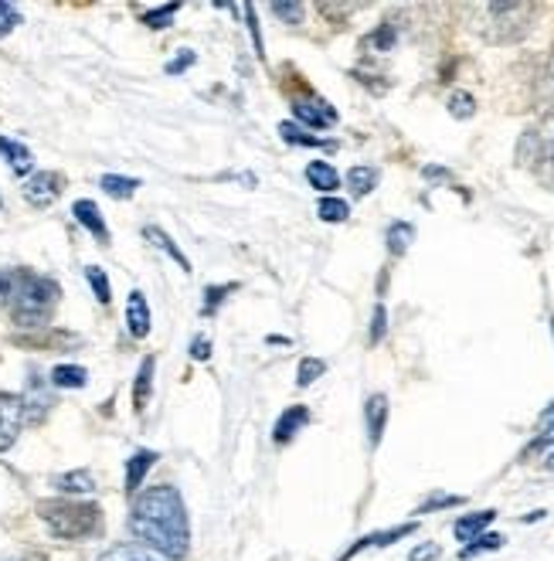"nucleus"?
Returning <instances> with one entry per match:
<instances>
[{
  "label": "nucleus",
  "instance_id": "4468645a",
  "mask_svg": "<svg viewBox=\"0 0 554 561\" xmlns=\"http://www.w3.org/2000/svg\"><path fill=\"white\" fill-rule=\"evenodd\" d=\"M157 463V453L153 449H140V453H134L126 459V493H137L140 490V483H143V477L150 473V467Z\"/></svg>",
  "mask_w": 554,
  "mask_h": 561
},
{
  "label": "nucleus",
  "instance_id": "0eeeda50",
  "mask_svg": "<svg viewBox=\"0 0 554 561\" xmlns=\"http://www.w3.org/2000/svg\"><path fill=\"white\" fill-rule=\"evenodd\" d=\"M65 191V178L55 174V171H38L31 174L27 184H24V202L35 205V208H48L58 202V194Z\"/></svg>",
  "mask_w": 554,
  "mask_h": 561
},
{
  "label": "nucleus",
  "instance_id": "5701e85b",
  "mask_svg": "<svg viewBox=\"0 0 554 561\" xmlns=\"http://www.w3.org/2000/svg\"><path fill=\"white\" fill-rule=\"evenodd\" d=\"M55 486H58L61 493H92V490H95V480H92L89 470H72V473H61V477L55 480Z\"/></svg>",
  "mask_w": 554,
  "mask_h": 561
},
{
  "label": "nucleus",
  "instance_id": "dca6fc26",
  "mask_svg": "<svg viewBox=\"0 0 554 561\" xmlns=\"http://www.w3.org/2000/svg\"><path fill=\"white\" fill-rule=\"evenodd\" d=\"M494 517H497V511H480V514H470V517H460L455 520V538L460 541H476L480 535H483V527L486 524H494Z\"/></svg>",
  "mask_w": 554,
  "mask_h": 561
},
{
  "label": "nucleus",
  "instance_id": "c756f323",
  "mask_svg": "<svg viewBox=\"0 0 554 561\" xmlns=\"http://www.w3.org/2000/svg\"><path fill=\"white\" fill-rule=\"evenodd\" d=\"M323 371H327V365H323L320 357H303V360H300V371H297V385H300V388H310Z\"/></svg>",
  "mask_w": 554,
  "mask_h": 561
},
{
  "label": "nucleus",
  "instance_id": "c85d7f7f",
  "mask_svg": "<svg viewBox=\"0 0 554 561\" xmlns=\"http://www.w3.org/2000/svg\"><path fill=\"white\" fill-rule=\"evenodd\" d=\"M316 215H320L323 221H347L350 208H347V202H341V197H323L320 208H316Z\"/></svg>",
  "mask_w": 554,
  "mask_h": 561
},
{
  "label": "nucleus",
  "instance_id": "f8f14e48",
  "mask_svg": "<svg viewBox=\"0 0 554 561\" xmlns=\"http://www.w3.org/2000/svg\"><path fill=\"white\" fill-rule=\"evenodd\" d=\"M0 157L8 160V168H11L18 178H24V174L35 171V153H31V150H27L24 144H18V140L0 137Z\"/></svg>",
  "mask_w": 554,
  "mask_h": 561
},
{
  "label": "nucleus",
  "instance_id": "473e14b6",
  "mask_svg": "<svg viewBox=\"0 0 554 561\" xmlns=\"http://www.w3.org/2000/svg\"><path fill=\"white\" fill-rule=\"evenodd\" d=\"M181 11V4H164V8H157V11H150V14H143V24L147 27H168L171 21H174V14Z\"/></svg>",
  "mask_w": 554,
  "mask_h": 561
},
{
  "label": "nucleus",
  "instance_id": "6e6552de",
  "mask_svg": "<svg viewBox=\"0 0 554 561\" xmlns=\"http://www.w3.org/2000/svg\"><path fill=\"white\" fill-rule=\"evenodd\" d=\"M292 113H297L300 123H307L313 129H327L337 123V110L331 103H323V99H297V103H292Z\"/></svg>",
  "mask_w": 554,
  "mask_h": 561
},
{
  "label": "nucleus",
  "instance_id": "7c9ffc66",
  "mask_svg": "<svg viewBox=\"0 0 554 561\" xmlns=\"http://www.w3.org/2000/svg\"><path fill=\"white\" fill-rule=\"evenodd\" d=\"M449 113H452L455 119H470V116L476 113V99H473L470 92H455V95L449 99Z\"/></svg>",
  "mask_w": 554,
  "mask_h": 561
},
{
  "label": "nucleus",
  "instance_id": "9b49d317",
  "mask_svg": "<svg viewBox=\"0 0 554 561\" xmlns=\"http://www.w3.org/2000/svg\"><path fill=\"white\" fill-rule=\"evenodd\" d=\"M72 215H76V221H79L82 228H89V236H92V239H100L103 245L109 242V228H106V221H103V211L95 208V202H85V197H82V202L72 205Z\"/></svg>",
  "mask_w": 554,
  "mask_h": 561
},
{
  "label": "nucleus",
  "instance_id": "58836bf2",
  "mask_svg": "<svg viewBox=\"0 0 554 561\" xmlns=\"http://www.w3.org/2000/svg\"><path fill=\"white\" fill-rule=\"evenodd\" d=\"M11 283H14V270H0V307H8L11 300Z\"/></svg>",
  "mask_w": 554,
  "mask_h": 561
},
{
  "label": "nucleus",
  "instance_id": "c9c22d12",
  "mask_svg": "<svg viewBox=\"0 0 554 561\" xmlns=\"http://www.w3.org/2000/svg\"><path fill=\"white\" fill-rule=\"evenodd\" d=\"M232 289H235L232 283H228V286H211V289L205 293V307H201V313H208V317H211V313H215V310L221 307L224 293H232Z\"/></svg>",
  "mask_w": 554,
  "mask_h": 561
},
{
  "label": "nucleus",
  "instance_id": "bb28decb",
  "mask_svg": "<svg viewBox=\"0 0 554 561\" xmlns=\"http://www.w3.org/2000/svg\"><path fill=\"white\" fill-rule=\"evenodd\" d=\"M100 561H157V558H153V551H147V548H137V545H119V548L106 551Z\"/></svg>",
  "mask_w": 554,
  "mask_h": 561
},
{
  "label": "nucleus",
  "instance_id": "c03bdc74",
  "mask_svg": "<svg viewBox=\"0 0 554 561\" xmlns=\"http://www.w3.org/2000/svg\"><path fill=\"white\" fill-rule=\"evenodd\" d=\"M374 45H381V48H391V42H395V35H391V27H384V31H378V35L371 38Z\"/></svg>",
  "mask_w": 554,
  "mask_h": 561
},
{
  "label": "nucleus",
  "instance_id": "72a5a7b5",
  "mask_svg": "<svg viewBox=\"0 0 554 561\" xmlns=\"http://www.w3.org/2000/svg\"><path fill=\"white\" fill-rule=\"evenodd\" d=\"M500 545H504L500 535H480L473 545H466V548L460 551V558H473V554H480V551H497Z\"/></svg>",
  "mask_w": 554,
  "mask_h": 561
},
{
  "label": "nucleus",
  "instance_id": "f257e3e1",
  "mask_svg": "<svg viewBox=\"0 0 554 561\" xmlns=\"http://www.w3.org/2000/svg\"><path fill=\"white\" fill-rule=\"evenodd\" d=\"M129 531L140 541V548L157 551L171 561L187 558L191 548V524L181 490L171 483H160L143 490L134 501V514H129Z\"/></svg>",
  "mask_w": 554,
  "mask_h": 561
},
{
  "label": "nucleus",
  "instance_id": "2eb2a0df",
  "mask_svg": "<svg viewBox=\"0 0 554 561\" xmlns=\"http://www.w3.org/2000/svg\"><path fill=\"white\" fill-rule=\"evenodd\" d=\"M415 531V524H402V527H391V531H378V535H368V538H361L357 541L347 554H344V561L347 558H354L357 551H365V548H384V545H391V541H399V538H408Z\"/></svg>",
  "mask_w": 554,
  "mask_h": 561
},
{
  "label": "nucleus",
  "instance_id": "ea45409f",
  "mask_svg": "<svg viewBox=\"0 0 554 561\" xmlns=\"http://www.w3.org/2000/svg\"><path fill=\"white\" fill-rule=\"evenodd\" d=\"M432 558H439V545H422L408 554V561H432Z\"/></svg>",
  "mask_w": 554,
  "mask_h": 561
},
{
  "label": "nucleus",
  "instance_id": "f3484780",
  "mask_svg": "<svg viewBox=\"0 0 554 561\" xmlns=\"http://www.w3.org/2000/svg\"><path fill=\"white\" fill-rule=\"evenodd\" d=\"M384 422H388V399L384 394H371L368 399V439H371V446L381 443Z\"/></svg>",
  "mask_w": 554,
  "mask_h": 561
},
{
  "label": "nucleus",
  "instance_id": "aec40b11",
  "mask_svg": "<svg viewBox=\"0 0 554 561\" xmlns=\"http://www.w3.org/2000/svg\"><path fill=\"white\" fill-rule=\"evenodd\" d=\"M279 134H282L286 144H297V147H320V150H334V147H337V144H331V140H320V137L303 134V129H300L297 123H279Z\"/></svg>",
  "mask_w": 554,
  "mask_h": 561
},
{
  "label": "nucleus",
  "instance_id": "cd10ccee",
  "mask_svg": "<svg viewBox=\"0 0 554 561\" xmlns=\"http://www.w3.org/2000/svg\"><path fill=\"white\" fill-rule=\"evenodd\" d=\"M85 279H89V286H92V293H95V300H100V304H109V300H113L109 276H106L100 266H89V270H85Z\"/></svg>",
  "mask_w": 554,
  "mask_h": 561
},
{
  "label": "nucleus",
  "instance_id": "412c9836",
  "mask_svg": "<svg viewBox=\"0 0 554 561\" xmlns=\"http://www.w3.org/2000/svg\"><path fill=\"white\" fill-rule=\"evenodd\" d=\"M51 385L55 388H85L89 385V371L79 365H58L51 371Z\"/></svg>",
  "mask_w": 554,
  "mask_h": 561
},
{
  "label": "nucleus",
  "instance_id": "9d476101",
  "mask_svg": "<svg viewBox=\"0 0 554 561\" xmlns=\"http://www.w3.org/2000/svg\"><path fill=\"white\" fill-rule=\"evenodd\" d=\"M24 419H31V422H42L45 419V412L51 409V394H48V388L42 385V378L38 375H31V381H27V394H24Z\"/></svg>",
  "mask_w": 554,
  "mask_h": 561
},
{
  "label": "nucleus",
  "instance_id": "ddd939ff",
  "mask_svg": "<svg viewBox=\"0 0 554 561\" xmlns=\"http://www.w3.org/2000/svg\"><path fill=\"white\" fill-rule=\"evenodd\" d=\"M310 422V412H307V405H289L282 415H279V422H276V443L282 446V443H289V439H297V433L300 428Z\"/></svg>",
  "mask_w": 554,
  "mask_h": 561
},
{
  "label": "nucleus",
  "instance_id": "a18cd8bd",
  "mask_svg": "<svg viewBox=\"0 0 554 561\" xmlns=\"http://www.w3.org/2000/svg\"><path fill=\"white\" fill-rule=\"evenodd\" d=\"M547 470H551V473H554V453H551V456H547Z\"/></svg>",
  "mask_w": 554,
  "mask_h": 561
},
{
  "label": "nucleus",
  "instance_id": "a19ab883",
  "mask_svg": "<svg viewBox=\"0 0 554 561\" xmlns=\"http://www.w3.org/2000/svg\"><path fill=\"white\" fill-rule=\"evenodd\" d=\"M191 354H194V360H208V357H211V341H205V337H194V344H191Z\"/></svg>",
  "mask_w": 554,
  "mask_h": 561
},
{
  "label": "nucleus",
  "instance_id": "393cba45",
  "mask_svg": "<svg viewBox=\"0 0 554 561\" xmlns=\"http://www.w3.org/2000/svg\"><path fill=\"white\" fill-rule=\"evenodd\" d=\"M143 236H147V239H150V242H153V245H157L160 252H168V255H171V259L177 262V266H181L184 273H191V262H187V255H184V252H181V249H177V245L171 242V236H168V232H160V228H147Z\"/></svg>",
  "mask_w": 554,
  "mask_h": 561
},
{
  "label": "nucleus",
  "instance_id": "79ce46f5",
  "mask_svg": "<svg viewBox=\"0 0 554 561\" xmlns=\"http://www.w3.org/2000/svg\"><path fill=\"white\" fill-rule=\"evenodd\" d=\"M452 504H463V501H460V497H432L418 514H426V511H432V507H452Z\"/></svg>",
  "mask_w": 554,
  "mask_h": 561
},
{
  "label": "nucleus",
  "instance_id": "2f4dec72",
  "mask_svg": "<svg viewBox=\"0 0 554 561\" xmlns=\"http://www.w3.org/2000/svg\"><path fill=\"white\" fill-rule=\"evenodd\" d=\"M554 443V402L544 409V415H541V428H538V439H534V446L531 449H544V446H551Z\"/></svg>",
  "mask_w": 554,
  "mask_h": 561
},
{
  "label": "nucleus",
  "instance_id": "423d86ee",
  "mask_svg": "<svg viewBox=\"0 0 554 561\" xmlns=\"http://www.w3.org/2000/svg\"><path fill=\"white\" fill-rule=\"evenodd\" d=\"M21 425H24V402H21V394L0 391V453H8L18 443Z\"/></svg>",
  "mask_w": 554,
  "mask_h": 561
},
{
  "label": "nucleus",
  "instance_id": "20e7f679",
  "mask_svg": "<svg viewBox=\"0 0 554 561\" xmlns=\"http://www.w3.org/2000/svg\"><path fill=\"white\" fill-rule=\"evenodd\" d=\"M483 18H486V27L483 35L490 42H517L524 38V31L531 27V18H534V4H483L476 8Z\"/></svg>",
  "mask_w": 554,
  "mask_h": 561
},
{
  "label": "nucleus",
  "instance_id": "a211bd4d",
  "mask_svg": "<svg viewBox=\"0 0 554 561\" xmlns=\"http://www.w3.org/2000/svg\"><path fill=\"white\" fill-rule=\"evenodd\" d=\"M153 371H157V360H153V357H143L140 375H137V388H134V409H137V412H143V409H147V402H150Z\"/></svg>",
  "mask_w": 554,
  "mask_h": 561
},
{
  "label": "nucleus",
  "instance_id": "4c0bfd02",
  "mask_svg": "<svg viewBox=\"0 0 554 561\" xmlns=\"http://www.w3.org/2000/svg\"><path fill=\"white\" fill-rule=\"evenodd\" d=\"M384 327H388V313H384V307L378 304V307H374V323H371V344H378V341L384 337Z\"/></svg>",
  "mask_w": 554,
  "mask_h": 561
},
{
  "label": "nucleus",
  "instance_id": "39448f33",
  "mask_svg": "<svg viewBox=\"0 0 554 561\" xmlns=\"http://www.w3.org/2000/svg\"><path fill=\"white\" fill-rule=\"evenodd\" d=\"M520 160L528 168H544L547 178L554 181V123L544 129H531V134L520 140Z\"/></svg>",
  "mask_w": 554,
  "mask_h": 561
},
{
  "label": "nucleus",
  "instance_id": "7ed1b4c3",
  "mask_svg": "<svg viewBox=\"0 0 554 561\" xmlns=\"http://www.w3.org/2000/svg\"><path fill=\"white\" fill-rule=\"evenodd\" d=\"M38 517L45 527L61 541H82L103 531V511L100 504H82V501H42Z\"/></svg>",
  "mask_w": 554,
  "mask_h": 561
},
{
  "label": "nucleus",
  "instance_id": "1a4fd4ad",
  "mask_svg": "<svg viewBox=\"0 0 554 561\" xmlns=\"http://www.w3.org/2000/svg\"><path fill=\"white\" fill-rule=\"evenodd\" d=\"M126 327L137 341H143L150 334V307H147V296L140 289L129 293V300H126Z\"/></svg>",
  "mask_w": 554,
  "mask_h": 561
},
{
  "label": "nucleus",
  "instance_id": "4be33fe9",
  "mask_svg": "<svg viewBox=\"0 0 554 561\" xmlns=\"http://www.w3.org/2000/svg\"><path fill=\"white\" fill-rule=\"evenodd\" d=\"M100 187L109 194V197H116V202H126V197H134L137 194V187H140V181L137 178H119V174H106L103 181H100Z\"/></svg>",
  "mask_w": 554,
  "mask_h": 561
},
{
  "label": "nucleus",
  "instance_id": "f704fd0d",
  "mask_svg": "<svg viewBox=\"0 0 554 561\" xmlns=\"http://www.w3.org/2000/svg\"><path fill=\"white\" fill-rule=\"evenodd\" d=\"M18 24H21V11L8 4V0H0V38H8Z\"/></svg>",
  "mask_w": 554,
  "mask_h": 561
},
{
  "label": "nucleus",
  "instance_id": "a878e982",
  "mask_svg": "<svg viewBox=\"0 0 554 561\" xmlns=\"http://www.w3.org/2000/svg\"><path fill=\"white\" fill-rule=\"evenodd\" d=\"M374 184H378V171H374V168H350V171H347V187L354 191V197L371 194Z\"/></svg>",
  "mask_w": 554,
  "mask_h": 561
},
{
  "label": "nucleus",
  "instance_id": "b1692460",
  "mask_svg": "<svg viewBox=\"0 0 554 561\" xmlns=\"http://www.w3.org/2000/svg\"><path fill=\"white\" fill-rule=\"evenodd\" d=\"M412 239H415V228L408 221H395V225L388 228V252L391 255H405Z\"/></svg>",
  "mask_w": 554,
  "mask_h": 561
},
{
  "label": "nucleus",
  "instance_id": "6ab92c4d",
  "mask_svg": "<svg viewBox=\"0 0 554 561\" xmlns=\"http://www.w3.org/2000/svg\"><path fill=\"white\" fill-rule=\"evenodd\" d=\"M307 181H310V184H313L316 191H327V194H331V191H334V187L341 184V174H337V171L331 168V163H323V160H313L310 168H307Z\"/></svg>",
  "mask_w": 554,
  "mask_h": 561
},
{
  "label": "nucleus",
  "instance_id": "f03ea898",
  "mask_svg": "<svg viewBox=\"0 0 554 561\" xmlns=\"http://www.w3.org/2000/svg\"><path fill=\"white\" fill-rule=\"evenodd\" d=\"M58 283L48 279V276H38L31 270H14V283H11V300H8V310L14 317L18 327H45L58 307Z\"/></svg>",
  "mask_w": 554,
  "mask_h": 561
},
{
  "label": "nucleus",
  "instance_id": "e433bc0d",
  "mask_svg": "<svg viewBox=\"0 0 554 561\" xmlns=\"http://www.w3.org/2000/svg\"><path fill=\"white\" fill-rule=\"evenodd\" d=\"M273 14H276V18H282V21L300 24V21H303V14H307V8H303V4H273Z\"/></svg>",
  "mask_w": 554,
  "mask_h": 561
},
{
  "label": "nucleus",
  "instance_id": "37998d69",
  "mask_svg": "<svg viewBox=\"0 0 554 561\" xmlns=\"http://www.w3.org/2000/svg\"><path fill=\"white\" fill-rule=\"evenodd\" d=\"M187 65H194V55H191V51H187L184 58H174V61L168 65V72H171V76H177V72H184V69H187Z\"/></svg>",
  "mask_w": 554,
  "mask_h": 561
}]
</instances>
